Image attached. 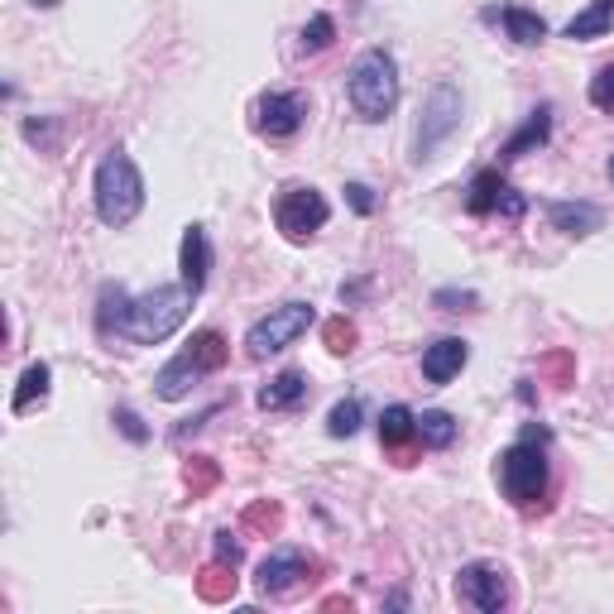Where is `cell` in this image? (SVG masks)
<instances>
[{"mask_svg":"<svg viewBox=\"0 0 614 614\" xmlns=\"http://www.w3.org/2000/svg\"><path fill=\"white\" fill-rule=\"evenodd\" d=\"M327 432H331V437H356V432H360V403H356V399H341V403H336L331 413H327Z\"/></svg>","mask_w":614,"mask_h":614,"instance_id":"obj_28","label":"cell"},{"mask_svg":"<svg viewBox=\"0 0 614 614\" xmlns=\"http://www.w3.org/2000/svg\"><path fill=\"white\" fill-rule=\"evenodd\" d=\"M418 437V413L413 408H403V403H389L385 413H379V442L393 447V451H403L408 442Z\"/></svg>","mask_w":614,"mask_h":614,"instance_id":"obj_19","label":"cell"},{"mask_svg":"<svg viewBox=\"0 0 614 614\" xmlns=\"http://www.w3.org/2000/svg\"><path fill=\"white\" fill-rule=\"evenodd\" d=\"M504 173L500 168H485V173H475V183H471V197H465V212L471 216H490L494 207H500V197H504Z\"/></svg>","mask_w":614,"mask_h":614,"instance_id":"obj_21","label":"cell"},{"mask_svg":"<svg viewBox=\"0 0 614 614\" xmlns=\"http://www.w3.org/2000/svg\"><path fill=\"white\" fill-rule=\"evenodd\" d=\"M92 197H96V216L106 226H130L144 207V178L135 168V158L125 150H106V158L96 164V183H92Z\"/></svg>","mask_w":614,"mask_h":614,"instance_id":"obj_2","label":"cell"},{"mask_svg":"<svg viewBox=\"0 0 614 614\" xmlns=\"http://www.w3.org/2000/svg\"><path fill=\"white\" fill-rule=\"evenodd\" d=\"M303 399H307V375L303 370H279L265 389H259V408H265V413H284V408H298Z\"/></svg>","mask_w":614,"mask_h":614,"instance_id":"obj_15","label":"cell"},{"mask_svg":"<svg viewBox=\"0 0 614 614\" xmlns=\"http://www.w3.org/2000/svg\"><path fill=\"white\" fill-rule=\"evenodd\" d=\"M178 269H183V288L197 298L202 288H207V269H212V245H207V231H202V226H187L183 231Z\"/></svg>","mask_w":614,"mask_h":614,"instance_id":"obj_12","label":"cell"},{"mask_svg":"<svg viewBox=\"0 0 614 614\" xmlns=\"http://www.w3.org/2000/svg\"><path fill=\"white\" fill-rule=\"evenodd\" d=\"M610 178H614V158H610Z\"/></svg>","mask_w":614,"mask_h":614,"instance_id":"obj_39","label":"cell"},{"mask_svg":"<svg viewBox=\"0 0 614 614\" xmlns=\"http://www.w3.org/2000/svg\"><path fill=\"white\" fill-rule=\"evenodd\" d=\"M317 321L313 313V303H284V307H274L269 317H259L250 331H245V356L250 360H265V356H279L284 346H294L298 336L307 331Z\"/></svg>","mask_w":614,"mask_h":614,"instance_id":"obj_7","label":"cell"},{"mask_svg":"<svg viewBox=\"0 0 614 614\" xmlns=\"http://www.w3.org/2000/svg\"><path fill=\"white\" fill-rule=\"evenodd\" d=\"M303 115H307L303 92H269V96H259V106H255V125L265 130L269 140H288V135H298Z\"/></svg>","mask_w":614,"mask_h":614,"instance_id":"obj_11","label":"cell"},{"mask_svg":"<svg viewBox=\"0 0 614 614\" xmlns=\"http://www.w3.org/2000/svg\"><path fill=\"white\" fill-rule=\"evenodd\" d=\"M418 442L432 447V451L451 447V442H457V418L442 413V408H428V413L418 418Z\"/></svg>","mask_w":614,"mask_h":614,"instance_id":"obj_24","label":"cell"},{"mask_svg":"<svg viewBox=\"0 0 614 614\" xmlns=\"http://www.w3.org/2000/svg\"><path fill=\"white\" fill-rule=\"evenodd\" d=\"M245 529H250V533H279L284 529V509L274 500L250 504V509H245Z\"/></svg>","mask_w":614,"mask_h":614,"instance_id":"obj_27","label":"cell"},{"mask_svg":"<svg viewBox=\"0 0 614 614\" xmlns=\"http://www.w3.org/2000/svg\"><path fill=\"white\" fill-rule=\"evenodd\" d=\"M313 572H317V562L307 557V552H298V548H279V552H269L265 562H259V591L265 595H288V591H298L303 581H313Z\"/></svg>","mask_w":614,"mask_h":614,"instance_id":"obj_10","label":"cell"},{"mask_svg":"<svg viewBox=\"0 0 614 614\" xmlns=\"http://www.w3.org/2000/svg\"><path fill=\"white\" fill-rule=\"evenodd\" d=\"M500 490L504 500L514 509H533L543 500L548 490V457H543V442H529V437H519L514 447L500 457Z\"/></svg>","mask_w":614,"mask_h":614,"instance_id":"obj_6","label":"cell"},{"mask_svg":"<svg viewBox=\"0 0 614 614\" xmlns=\"http://www.w3.org/2000/svg\"><path fill=\"white\" fill-rule=\"evenodd\" d=\"M130 303H135V298H130L121 284H106V288H101V298H96V331H101V336H111V331L125 336Z\"/></svg>","mask_w":614,"mask_h":614,"instance_id":"obj_18","label":"cell"},{"mask_svg":"<svg viewBox=\"0 0 614 614\" xmlns=\"http://www.w3.org/2000/svg\"><path fill=\"white\" fill-rule=\"evenodd\" d=\"M457 595L465 605H475L480 614H500L509 605V576L494 562H471L457 572Z\"/></svg>","mask_w":614,"mask_h":614,"instance_id":"obj_9","label":"cell"},{"mask_svg":"<svg viewBox=\"0 0 614 614\" xmlns=\"http://www.w3.org/2000/svg\"><path fill=\"white\" fill-rule=\"evenodd\" d=\"M548 135H552V111H548V106H538V111L529 115V121H523L519 135L500 150V164H514V158H523L529 150H538V144H548Z\"/></svg>","mask_w":614,"mask_h":614,"instance_id":"obj_16","label":"cell"},{"mask_svg":"<svg viewBox=\"0 0 614 614\" xmlns=\"http://www.w3.org/2000/svg\"><path fill=\"white\" fill-rule=\"evenodd\" d=\"M346 202H350V207H356L360 216L375 212V197H370V187H365V183H346Z\"/></svg>","mask_w":614,"mask_h":614,"instance_id":"obj_33","label":"cell"},{"mask_svg":"<svg viewBox=\"0 0 614 614\" xmlns=\"http://www.w3.org/2000/svg\"><path fill=\"white\" fill-rule=\"evenodd\" d=\"M610 24H614V0H595L591 10H581L576 20H566L562 34L566 39H605Z\"/></svg>","mask_w":614,"mask_h":614,"instance_id":"obj_22","label":"cell"},{"mask_svg":"<svg viewBox=\"0 0 614 614\" xmlns=\"http://www.w3.org/2000/svg\"><path fill=\"white\" fill-rule=\"evenodd\" d=\"M216 557L236 566V562H241V543H236V538H231V533H216Z\"/></svg>","mask_w":614,"mask_h":614,"instance_id":"obj_35","label":"cell"},{"mask_svg":"<svg viewBox=\"0 0 614 614\" xmlns=\"http://www.w3.org/2000/svg\"><path fill=\"white\" fill-rule=\"evenodd\" d=\"M465 360H471V346L461 336H442V341H432L422 350V375H428V385H447V379L461 375Z\"/></svg>","mask_w":614,"mask_h":614,"instance_id":"obj_13","label":"cell"},{"mask_svg":"<svg viewBox=\"0 0 614 614\" xmlns=\"http://www.w3.org/2000/svg\"><path fill=\"white\" fill-rule=\"evenodd\" d=\"M432 303L442 307V313H465V307H475V294H461V288H437Z\"/></svg>","mask_w":614,"mask_h":614,"instance_id":"obj_32","label":"cell"},{"mask_svg":"<svg viewBox=\"0 0 614 614\" xmlns=\"http://www.w3.org/2000/svg\"><path fill=\"white\" fill-rule=\"evenodd\" d=\"M226 365V336L222 331H197L193 341H187V350L178 360H168L164 370H158V379H154V393L158 399H168V403H178V399H187L193 393V385L202 375H212V370H222Z\"/></svg>","mask_w":614,"mask_h":614,"instance_id":"obj_3","label":"cell"},{"mask_svg":"<svg viewBox=\"0 0 614 614\" xmlns=\"http://www.w3.org/2000/svg\"><path fill=\"white\" fill-rule=\"evenodd\" d=\"M49 379H53V370H49V365H43V360H34V365H29V370L20 375V389H14V399H10V413L20 418V413H29V408H34V403H43V399H49Z\"/></svg>","mask_w":614,"mask_h":614,"instance_id":"obj_20","label":"cell"},{"mask_svg":"<svg viewBox=\"0 0 614 614\" xmlns=\"http://www.w3.org/2000/svg\"><path fill=\"white\" fill-rule=\"evenodd\" d=\"M591 106L614 115V63H610V68H601V72L591 78Z\"/></svg>","mask_w":614,"mask_h":614,"instance_id":"obj_30","label":"cell"},{"mask_svg":"<svg viewBox=\"0 0 614 614\" xmlns=\"http://www.w3.org/2000/svg\"><path fill=\"white\" fill-rule=\"evenodd\" d=\"M115 428H121L125 437H130V442H150V428H144V422H140V413H135V408H115Z\"/></svg>","mask_w":614,"mask_h":614,"instance_id":"obj_31","label":"cell"},{"mask_svg":"<svg viewBox=\"0 0 614 614\" xmlns=\"http://www.w3.org/2000/svg\"><path fill=\"white\" fill-rule=\"evenodd\" d=\"M29 6H39V10H53V6H63V0H29Z\"/></svg>","mask_w":614,"mask_h":614,"instance_id":"obj_38","label":"cell"},{"mask_svg":"<svg viewBox=\"0 0 614 614\" xmlns=\"http://www.w3.org/2000/svg\"><path fill=\"white\" fill-rule=\"evenodd\" d=\"M523 437H529V442H543V447L552 442V432H548V428H538V422H529V428H523Z\"/></svg>","mask_w":614,"mask_h":614,"instance_id":"obj_37","label":"cell"},{"mask_svg":"<svg viewBox=\"0 0 614 614\" xmlns=\"http://www.w3.org/2000/svg\"><path fill=\"white\" fill-rule=\"evenodd\" d=\"M500 20H504L509 39H514L519 49H533V43H543V39H548V20H543L538 10H529V6H504V10H500Z\"/></svg>","mask_w":614,"mask_h":614,"instance_id":"obj_17","label":"cell"},{"mask_svg":"<svg viewBox=\"0 0 614 614\" xmlns=\"http://www.w3.org/2000/svg\"><path fill=\"white\" fill-rule=\"evenodd\" d=\"M321 341H327L331 356H350L356 341H360V331H356V321H350V317H331L327 327H321Z\"/></svg>","mask_w":614,"mask_h":614,"instance_id":"obj_25","label":"cell"},{"mask_svg":"<svg viewBox=\"0 0 614 614\" xmlns=\"http://www.w3.org/2000/svg\"><path fill=\"white\" fill-rule=\"evenodd\" d=\"M327 216H331V207L317 187H288V193L279 197V207H274V222H279V231L288 241L317 236V231L327 226Z\"/></svg>","mask_w":614,"mask_h":614,"instance_id":"obj_8","label":"cell"},{"mask_svg":"<svg viewBox=\"0 0 614 614\" xmlns=\"http://www.w3.org/2000/svg\"><path fill=\"white\" fill-rule=\"evenodd\" d=\"M331 39H336V24H331V14H313V20L303 24V49H307V53H321V49H331Z\"/></svg>","mask_w":614,"mask_h":614,"instance_id":"obj_29","label":"cell"},{"mask_svg":"<svg viewBox=\"0 0 614 614\" xmlns=\"http://www.w3.org/2000/svg\"><path fill=\"white\" fill-rule=\"evenodd\" d=\"M187 303H193V294L178 284V288H154V294H144L130 303V317H125V336L135 346H158L168 341L173 331L187 321Z\"/></svg>","mask_w":614,"mask_h":614,"instance_id":"obj_4","label":"cell"},{"mask_svg":"<svg viewBox=\"0 0 614 614\" xmlns=\"http://www.w3.org/2000/svg\"><path fill=\"white\" fill-rule=\"evenodd\" d=\"M183 480H187V490H193V500H197V494L216 490V480H222V465H216L212 457H193V461H187V471H183Z\"/></svg>","mask_w":614,"mask_h":614,"instance_id":"obj_26","label":"cell"},{"mask_svg":"<svg viewBox=\"0 0 614 614\" xmlns=\"http://www.w3.org/2000/svg\"><path fill=\"white\" fill-rule=\"evenodd\" d=\"M346 92H350V106H356L360 121H389L393 106H399V63L385 53V49H365L356 63H350V78H346Z\"/></svg>","mask_w":614,"mask_h":614,"instance_id":"obj_1","label":"cell"},{"mask_svg":"<svg viewBox=\"0 0 614 614\" xmlns=\"http://www.w3.org/2000/svg\"><path fill=\"white\" fill-rule=\"evenodd\" d=\"M461 111H465V101H461V86L442 78V82H432V92L422 96V115H418V135H413V158L422 164V158H432L442 144L461 130Z\"/></svg>","mask_w":614,"mask_h":614,"instance_id":"obj_5","label":"cell"},{"mask_svg":"<svg viewBox=\"0 0 614 614\" xmlns=\"http://www.w3.org/2000/svg\"><path fill=\"white\" fill-rule=\"evenodd\" d=\"M543 370L557 379V385H566V379H572V356H566V350H557V356H548L543 360Z\"/></svg>","mask_w":614,"mask_h":614,"instance_id":"obj_34","label":"cell"},{"mask_svg":"<svg viewBox=\"0 0 614 614\" xmlns=\"http://www.w3.org/2000/svg\"><path fill=\"white\" fill-rule=\"evenodd\" d=\"M197 595H202L207 605H226L231 595H236V566L216 557V562L207 566V572L197 576Z\"/></svg>","mask_w":614,"mask_h":614,"instance_id":"obj_23","label":"cell"},{"mask_svg":"<svg viewBox=\"0 0 614 614\" xmlns=\"http://www.w3.org/2000/svg\"><path fill=\"white\" fill-rule=\"evenodd\" d=\"M548 216L562 236H591V231H601V222H605V212L595 207V202H548Z\"/></svg>","mask_w":614,"mask_h":614,"instance_id":"obj_14","label":"cell"},{"mask_svg":"<svg viewBox=\"0 0 614 614\" xmlns=\"http://www.w3.org/2000/svg\"><path fill=\"white\" fill-rule=\"evenodd\" d=\"M500 207H504V216H523V197H519V193H509V187H504Z\"/></svg>","mask_w":614,"mask_h":614,"instance_id":"obj_36","label":"cell"}]
</instances>
